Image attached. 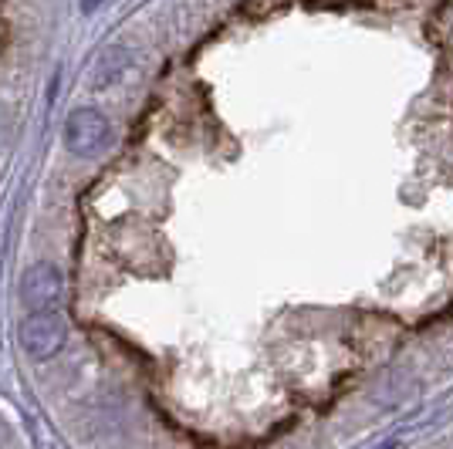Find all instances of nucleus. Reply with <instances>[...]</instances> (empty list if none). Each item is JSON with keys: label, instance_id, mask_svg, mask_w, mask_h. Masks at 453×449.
<instances>
[{"label": "nucleus", "instance_id": "1", "mask_svg": "<svg viewBox=\"0 0 453 449\" xmlns=\"http://www.w3.org/2000/svg\"><path fill=\"white\" fill-rule=\"evenodd\" d=\"M65 146L75 152V156H102V152L112 146V126L109 118L95 109H75L65 122Z\"/></svg>", "mask_w": 453, "mask_h": 449}, {"label": "nucleus", "instance_id": "2", "mask_svg": "<svg viewBox=\"0 0 453 449\" xmlns=\"http://www.w3.org/2000/svg\"><path fill=\"white\" fill-rule=\"evenodd\" d=\"M65 318L58 308H48V311H31L24 324H20V345L31 358H51L61 352L65 345Z\"/></svg>", "mask_w": 453, "mask_h": 449}, {"label": "nucleus", "instance_id": "3", "mask_svg": "<svg viewBox=\"0 0 453 449\" xmlns=\"http://www.w3.org/2000/svg\"><path fill=\"white\" fill-rule=\"evenodd\" d=\"M61 291H65V278H61V270H58L55 263H35L20 278V301L27 304V311L58 308Z\"/></svg>", "mask_w": 453, "mask_h": 449}, {"label": "nucleus", "instance_id": "4", "mask_svg": "<svg viewBox=\"0 0 453 449\" xmlns=\"http://www.w3.org/2000/svg\"><path fill=\"white\" fill-rule=\"evenodd\" d=\"M129 61H133V57L126 55L122 48L105 51L102 65H98V75H95V81H98V85H115V81H119V75H126V72H129Z\"/></svg>", "mask_w": 453, "mask_h": 449}, {"label": "nucleus", "instance_id": "5", "mask_svg": "<svg viewBox=\"0 0 453 449\" xmlns=\"http://www.w3.org/2000/svg\"><path fill=\"white\" fill-rule=\"evenodd\" d=\"M98 4H102V0H81V11H95Z\"/></svg>", "mask_w": 453, "mask_h": 449}]
</instances>
